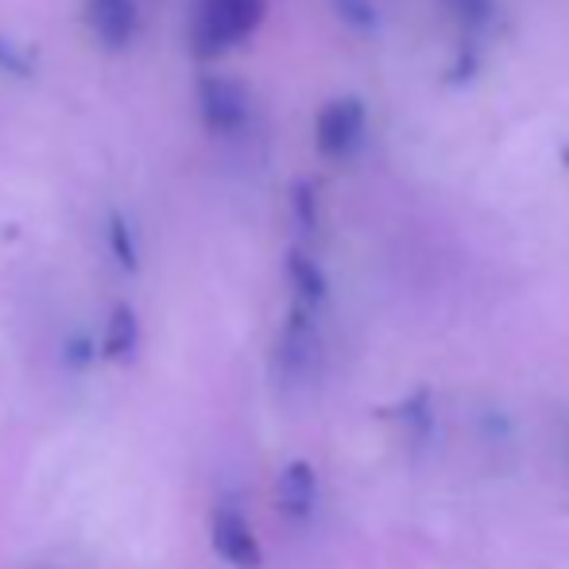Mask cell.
I'll use <instances>...</instances> for the list:
<instances>
[{
  "label": "cell",
  "mask_w": 569,
  "mask_h": 569,
  "mask_svg": "<svg viewBox=\"0 0 569 569\" xmlns=\"http://www.w3.org/2000/svg\"><path fill=\"white\" fill-rule=\"evenodd\" d=\"M263 20V0H198L190 23V47L202 59L244 43Z\"/></svg>",
  "instance_id": "6da1fadb"
},
{
  "label": "cell",
  "mask_w": 569,
  "mask_h": 569,
  "mask_svg": "<svg viewBox=\"0 0 569 569\" xmlns=\"http://www.w3.org/2000/svg\"><path fill=\"white\" fill-rule=\"evenodd\" d=\"M86 28L106 51H124L140 28V4L136 0H86Z\"/></svg>",
  "instance_id": "7a4b0ae2"
},
{
  "label": "cell",
  "mask_w": 569,
  "mask_h": 569,
  "mask_svg": "<svg viewBox=\"0 0 569 569\" xmlns=\"http://www.w3.org/2000/svg\"><path fill=\"white\" fill-rule=\"evenodd\" d=\"M210 539H213L218 558H226L229 566H237V569H260L263 566L260 539H256V531L248 527V519L240 516V511L221 508L218 516H213Z\"/></svg>",
  "instance_id": "3957f363"
},
{
  "label": "cell",
  "mask_w": 569,
  "mask_h": 569,
  "mask_svg": "<svg viewBox=\"0 0 569 569\" xmlns=\"http://www.w3.org/2000/svg\"><path fill=\"white\" fill-rule=\"evenodd\" d=\"M198 109H202V120L210 132H232V128L244 124L248 117V98L240 90V82H229V78H202L198 86Z\"/></svg>",
  "instance_id": "277c9868"
},
{
  "label": "cell",
  "mask_w": 569,
  "mask_h": 569,
  "mask_svg": "<svg viewBox=\"0 0 569 569\" xmlns=\"http://www.w3.org/2000/svg\"><path fill=\"white\" fill-rule=\"evenodd\" d=\"M279 508L283 516L291 519H307L315 511V496H318V477H315V465L310 461H291L283 472H279Z\"/></svg>",
  "instance_id": "5b68a950"
},
{
  "label": "cell",
  "mask_w": 569,
  "mask_h": 569,
  "mask_svg": "<svg viewBox=\"0 0 569 569\" xmlns=\"http://www.w3.org/2000/svg\"><path fill=\"white\" fill-rule=\"evenodd\" d=\"M357 132H360L357 101H338V106H330L322 117H318V143H322V151H330V156L349 151L352 140H357Z\"/></svg>",
  "instance_id": "8992f818"
},
{
  "label": "cell",
  "mask_w": 569,
  "mask_h": 569,
  "mask_svg": "<svg viewBox=\"0 0 569 569\" xmlns=\"http://www.w3.org/2000/svg\"><path fill=\"white\" fill-rule=\"evenodd\" d=\"M136 341H140V322H136V310L120 302V307L113 310V318H109V326H106V341H101V357H109V360H124L128 352L136 349Z\"/></svg>",
  "instance_id": "52a82bcc"
},
{
  "label": "cell",
  "mask_w": 569,
  "mask_h": 569,
  "mask_svg": "<svg viewBox=\"0 0 569 569\" xmlns=\"http://www.w3.org/2000/svg\"><path fill=\"white\" fill-rule=\"evenodd\" d=\"M291 279H295V291H299V302L302 307H318L326 295V279L322 271L315 268V263L307 260L302 252L291 256Z\"/></svg>",
  "instance_id": "ba28073f"
},
{
  "label": "cell",
  "mask_w": 569,
  "mask_h": 569,
  "mask_svg": "<svg viewBox=\"0 0 569 569\" xmlns=\"http://www.w3.org/2000/svg\"><path fill=\"white\" fill-rule=\"evenodd\" d=\"M109 244H113V256L120 260V268H128V271H136L140 268V256H136V240H132V229H128V221L117 218L109 221Z\"/></svg>",
  "instance_id": "9c48e42d"
},
{
  "label": "cell",
  "mask_w": 569,
  "mask_h": 569,
  "mask_svg": "<svg viewBox=\"0 0 569 569\" xmlns=\"http://www.w3.org/2000/svg\"><path fill=\"white\" fill-rule=\"evenodd\" d=\"M0 70H4V74H12V78H28L31 70H36V59H31L28 51H16L12 39L0 36Z\"/></svg>",
  "instance_id": "30bf717a"
},
{
  "label": "cell",
  "mask_w": 569,
  "mask_h": 569,
  "mask_svg": "<svg viewBox=\"0 0 569 569\" xmlns=\"http://www.w3.org/2000/svg\"><path fill=\"white\" fill-rule=\"evenodd\" d=\"M90 357H93L90 341H86V338L70 341V349H67V360H70V365H74V368H82V365H86V360H90Z\"/></svg>",
  "instance_id": "8fae6325"
}]
</instances>
